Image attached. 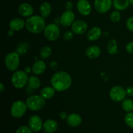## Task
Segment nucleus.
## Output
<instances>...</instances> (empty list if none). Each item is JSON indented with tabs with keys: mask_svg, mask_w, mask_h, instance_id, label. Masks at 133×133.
<instances>
[{
	"mask_svg": "<svg viewBox=\"0 0 133 133\" xmlns=\"http://www.w3.org/2000/svg\"><path fill=\"white\" fill-rule=\"evenodd\" d=\"M51 84L53 88L58 92L66 90L71 85V78L68 73L59 71L53 75L51 78Z\"/></svg>",
	"mask_w": 133,
	"mask_h": 133,
	"instance_id": "obj_1",
	"label": "nucleus"
},
{
	"mask_svg": "<svg viewBox=\"0 0 133 133\" xmlns=\"http://www.w3.org/2000/svg\"><path fill=\"white\" fill-rule=\"evenodd\" d=\"M44 18L40 16H33L29 18L25 23L27 29L31 33L37 34L41 32L45 27Z\"/></svg>",
	"mask_w": 133,
	"mask_h": 133,
	"instance_id": "obj_2",
	"label": "nucleus"
},
{
	"mask_svg": "<svg viewBox=\"0 0 133 133\" xmlns=\"http://www.w3.org/2000/svg\"><path fill=\"white\" fill-rule=\"evenodd\" d=\"M27 108L32 111H37L42 109L45 105V99L40 96H32L26 100Z\"/></svg>",
	"mask_w": 133,
	"mask_h": 133,
	"instance_id": "obj_3",
	"label": "nucleus"
},
{
	"mask_svg": "<svg viewBox=\"0 0 133 133\" xmlns=\"http://www.w3.org/2000/svg\"><path fill=\"white\" fill-rule=\"evenodd\" d=\"M28 77L27 73L25 71H17L12 74L11 81L12 85L16 88L20 89L25 86L28 82Z\"/></svg>",
	"mask_w": 133,
	"mask_h": 133,
	"instance_id": "obj_4",
	"label": "nucleus"
},
{
	"mask_svg": "<svg viewBox=\"0 0 133 133\" xmlns=\"http://www.w3.org/2000/svg\"><path fill=\"white\" fill-rule=\"evenodd\" d=\"M5 64L6 67L10 71H15L19 65V57L16 52L9 53L5 58Z\"/></svg>",
	"mask_w": 133,
	"mask_h": 133,
	"instance_id": "obj_5",
	"label": "nucleus"
},
{
	"mask_svg": "<svg viewBox=\"0 0 133 133\" xmlns=\"http://www.w3.org/2000/svg\"><path fill=\"white\" fill-rule=\"evenodd\" d=\"M44 31L45 38L50 41H55L59 37V27L55 23H50L48 25Z\"/></svg>",
	"mask_w": 133,
	"mask_h": 133,
	"instance_id": "obj_6",
	"label": "nucleus"
},
{
	"mask_svg": "<svg viewBox=\"0 0 133 133\" xmlns=\"http://www.w3.org/2000/svg\"><path fill=\"white\" fill-rule=\"evenodd\" d=\"M27 104L22 101H15L12 105L10 113L12 116L15 118H21L24 115L27 110Z\"/></svg>",
	"mask_w": 133,
	"mask_h": 133,
	"instance_id": "obj_7",
	"label": "nucleus"
},
{
	"mask_svg": "<svg viewBox=\"0 0 133 133\" xmlns=\"http://www.w3.org/2000/svg\"><path fill=\"white\" fill-rule=\"evenodd\" d=\"M126 96L125 90L119 86H115L110 90V97L113 101L119 102L123 101Z\"/></svg>",
	"mask_w": 133,
	"mask_h": 133,
	"instance_id": "obj_8",
	"label": "nucleus"
},
{
	"mask_svg": "<svg viewBox=\"0 0 133 133\" xmlns=\"http://www.w3.org/2000/svg\"><path fill=\"white\" fill-rule=\"evenodd\" d=\"M112 5V0H95V9L98 12L105 13Z\"/></svg>",
	"mask_w": 133,
	"mask_h": 133,
	"instance_id": "obj_9",
	"label": "nucleus"
},
{
	"mask_svg": "<svg viewBox=\"0 0 133 133\" xmlns=\"http://www.w3.org/2000/svg\"><path fill=\"white\" fill-rule=\"evenodd\" d=\"M71 29L76 35H83L88 30V25L84 20L79 19L73 23Z\"/></svg>",
	"mask_w": 133,
	"mask_h": 133,
	"instance_id": "obj_10",
	"label": "nucleus"
},
{
	"mask_svg": "<svg viewBox=\"0 0 133 133\" xmlns=\"http://www.w3.org/2000/svg\"><path fill=\"white\" fill-rule=\"evenodd\" d=\"M29 128L34 132H38L43 127L42 120L38 116H32L29 119Z\"/></svg>",
	"mask_w": 133,
	"mask_h": 133,
	"instance_id": "obj_11",
	"label": "nucleus"
},
{
	"mask_svg": "<svg viewBox=\"0 0 133 133\" xmlns=\"http://www.w3.org/2000/svg\"><path fill=\"white\" fill-rule=\"evenodd\" d=\"M78 11L83 16H88L90 14L92 6L87 0H79L77 3Z\"/></svg>",
	"mask_w": 133,
	"mask_h": 133,
	"instance_id": "obj_12",
	"label": "nucleus"
},
{
	"mask_svg": "<svg viewBox=\"0 0 133 133\" xmlns=\"http://www.w3.org/2000/svg\"><path fill=\"white\" fill-rule=\"evenodd\" d=\"M61 23L64 27H68L71 25L75 19V14L71 10H66L61 17Z\"/></svg>",
	"mask_w": 133,
	"mask_h": 133,
	"instance_id": "obj_13",
	"label": "nucleus"
},
{
	"mask_svg": "<svg viewBox=\"0 0 133 133\" xmlns=\"http://www.w3.org/2000/svg\"><path fill=\"white\" fill-rule=\"evenodd\" d=\"M18 12H19V14L22 15L23 17H29L31 16L32 14H33V8L31 6L30 4L24 3L21 4L18 8Z\"/></svg>",
	"mask_w": 133,
	"mask_h": 133,
	"instance_id": "obj_14",
	"label": "nucleus"
},
{
	"mask_svg": "<svg viewBox=\"0 0 133 133\" xmlns=\"http://www.w3.org/2000/svg\"><path fill=\"white\" fill-rule=\"evenodd\" d=\"M58 124L53 119H48L43 124V129L46 133H53L57 131Z\"/></svg>",
	"mask_w": 133,
	"mask_h": 133,
	"instance_id": "obj_15",
	"label": "nucleus"
},
{
	"mask_svg": "<svg viewBox=\"0 0 133 133\" xmlns=\"http://www.w3.org/2000/svg\"><path fill=\"white\" fill-rule=\"evenodd\" d=\"M82 122V118L77 114H71L67 117V123L72 127L80 125Z\"/></svg>",
	"mask_w": 133,
	"mask_h": 133,
	"instance_id": "obj_16",
	"label": "nucleus"
},
{
	"mask_svg": "<svg viewBox=\"0 0 133 133\" xmlns=\"http://www.w3.org/2000/svg\"><path fill=\"white\" fill-rule=\"evenodd\" d=\"M46 68L45 63L42 61H38L35 62L32 67V71L35 75H40L43 74Z\"/></svg>",
	"mask_w": 133,
	"mask_h": 133,
	"instance_id": "obj_17",
	"label": "nucleus"
},
{
	"mask_svg": "<svg viewBox=\"0 0 133 133\" xmlns=\"http://www.w3.org/2000/svg\"><path fill=\"white\" fill-rule=\"evenodd\" d=\"M25 25V23L23 19H20V18H15L10 21V23H9V27H10V29L18 31L22 29L24 27Z\"/></svg>",
	"mask_w": 133,
	"mask_h": 133,
	"instance_id": "obj_18",
	"label": "nucleus"
},
{
	"mask_svg": "<svg viewBox=\"0 0 133 133\" xmlns=\"http://www.w3.org/2000/svg\"><path fill=\"white\" fill-rule=\"evenodd\" d=\"M100 53H101V50L96 45H92L89 47L86 51L87 56L90 58H97L99 56Z\"/></svg>",
	"mask_w": 133,
	"mask_h": 133,
	"instance_id": "obj_19",
	"label": "nucleus"
},
{
	"mask_svg": "<svg viewBox=\"0 0 133 133\" xmlns=\"http://www.w3.org/2000/svg\"><path fill=\"white\" fill-rule=\"evenodd\" d=\"M101 35V31L99 27H94L88 31L87 38L90 41H95L99 39Z\"/></svg>",
	"mask_w": 133,
	"mask_h": 133,
	"instance_id": "obj_20",
	"label": "nucleus"
},
{
	"mask_svg": "<svg viewBox=\"0 0 133 133\" xmlns=\"http://www.w3.org/2000/svg\"><path fill=\"white\" fill-rule=\"evenodd\" d=\"M129 0H114L113 5L118 10H123L127 9L129 5Z\"/></svg>",
	"mask_w": 133,
	"mask_h": 133,
	"instance_id": "obj_21",
	"label": "nucleus"
},
{
	"mask_svg": "<svg viewBox=\"0 0 133 133\" xmlns=\"http://www.w3.org/2000/svg\"><path fill=\"white\" fill-rule=\"evenodd\" d=\"M40 13L42 14V16L43 18H47L49 16L51 12V6L50 4L48 2H44L41 5L40 8Z\"/></svg>",
	"mask_w": 133,
	"mask_h": 133,
	"instance_id": "obj_22",
	"label": "nucleus"
},
{
	"mask_svg": "<svg viewBox=\"0 0 133 133\" xmlns=\"http://www.w3.org/2000/svg\"><path fill=\"white\" fill-rule=\"evenodd\" d=\"M40 94L42 97H44L45 99H49L52 98L55 94V89L52 87H44L41 90Z\"/></svg>",
	"mask_w": 133,
	"mask_h": 133,
	"instance_id": "obj_23",
	"label": "nucleus"
},
{
	"mask_svg": "<svg viewBox=\"0 0 133 133\" xmlns=\"http://www.w3.org/2000/svg\"><path fill=\"white\" fill-rule=\"evenodd\" d=\"M28 84L32 89H38L40 87V80L36 76H31L28 79Z\"/></svg>",
	"mask_w": 133,
	"mask_h": 133,
	"instance_id": "obj_24",
	"label": "nucleus"
},
{
	"mask_svg": "<svg viewBox=\"0 0 133 133\" xmlns=\"http://www.w3.org/2000/svg\"><path fill=\"white\" fill-rule=\"evenodd\" d=\"M107 51L110 54L114 55L118 52V46H117V42L116 40H110L109 42L107 45Z\"/></svg>",
	"mask_w": 133,
	"mask_h": 133,
	"instance_id": "obj_25",
	"label": "nucleus"
},
{
	"mask_svg": "<svg viewBox=\"0 0 133 133\" xmlns=\"http://www.w3.org/2000/svg\"><path fill=\"white\" fill-rule=\"evenodd\" d=\"M122 108L125 111L127 112H130L133 110V101L130 99H125L123 100V103H122Z\"/></svg>",
	"mask_w": 133,
	"mask_h": 133,
	"instance_id": "obj_26",
	"label": "nucleus"
},
{
	"mask_svg": "<svg viewBox=\"0 0 133 133\" xmlns=\"http://www.w3.org/2000/svg\"><path fill=\"white\" fill-rule=\"evenodd\" d=\"M52 53V50L49 47L45 46L43 48H42V49L40 50V57H41L42 59H45V58H48L51 56Z\"/></svg>",
	"mask_w": 133,
	"mask_h": 133,
	"instance_id": "obj_27",
	"label": "nucleus"
},
{
	"mask_svg": "<svg viewBox=\"0 0 133 133\" xmlns=\"http://www.w3.org/2000/svg\"><path fill=\"white\" fill-rule=\"evenodd\" d=\"M125 121L126 124L131 128H133V112L127 113L125 116Z\"/></svg>",
	"mask_w": 133,
	"mask_h": 133,
	"instance_id": "obj_28",
	"label": "nucleus"
},
{
	"mask_svg": "<svg viewBox=\"0 0 133 133\" xmlns=\"http://www.w3.org/2000/svg\"><path fill=\"white\" fill-rule=\"evenodd\" d=\"M120 13L117 11V10H116V11L112 12L111 15H110V19L113 22H118L120 19Z\"/></svg>",
	"mask_w": 133,
	"mask_h": 133,
	"instance_id": "obj_29",
	"label": "nucleus"
},
{
	"mask_svg": "<svg viewBox=\"0 0 133 133\" xmlns=\"http://www.w3.org/2000/svg\"><path fill=\"white\" fill-rule=\"evenodd\" d=\"M32 130L26 126H22L17 129L16 133H32Z\"/></svg>",
	"mask_w": 133,
	"mask_h": 133,
	"instance_id": "obj_30",
	"label": "nucleus"
},
{
	"mask_svg": "<svg viewBox=\"0 0 133 133\" xmlns=\"http://www.w3.org/2000/svg\"><path fill=\"white\" fill-rule=\"evenodd\" d=\"M126 25H127V29L129 31H133V17H131L127 19Z\"/></svg>",
	"mask_w": 133,
	"mask_h": 133,
	"instance_id": "obj_31",
	"label": "nucleus"
},
{
	"mask_svg": "<svg viewBox=\"0 0 133 133\" xmlns=\"http://www.w3.org/2000/svg\"><path fill=\"white\" fill-rule=\"evenodd\" d=\"M74 38V35L71 31H67L64 35V39L66 41H70Z\"/></svg>",
	"mask_w": 133,
	"mask_h": 133,
	"instance_id": "obj_32",
	"label": "nucleus"
},
{
	"mask_svg": "<svg viewBox=\"0 0 133 133\" xmlns=\"http://www.w3.org/2000/svg\"><path fill=\"white\" fill-rule=\"evenodd\" d=\"M126 50L128 53H133V42H130L126 45Z\"/></svg>",
	"mask_w": 133,
	"mask_h": 133,
	"instance_id": "obj_33",
	"label": "nucleus"
},
{
	"mask_svg": "<svg viewBox=\"0 0 133 133\" xmlns=\"http://www.w3.org/2000/svg\"><path fill=\"white\" fill-rule=\"evenodd\" d=\"M126 95L129 96H133V87H127L125 90Z\"/></svg>",
	"mask_w": 133,
	"mask_h": 133,
	"instance_id": "obj_34",
	"label": "nucleus"
},
{
	"mask_svg": "<svg viewBox=\"0 0 133 133\" xmlns=\"http://www.w3.org/2000/svg\"><path fill=\"white\" fill-rule=\"evenodd\" d=\"M65 7L67 9V10H71L73 8V3L71 2V1H68L66 3V5H65Z\"/></svg>",
	"mask_w": 133,
	"mask_h": 133,
	"instance_id": "obj_35",
	"label": "nucleus"
},
{
	"mask_svg": "<svg viewBox=\"0 0 133 133\" xmlns=\"http://www.w3.org/2000/svg\"><path fill=\"white\" fill-rule=\"evenodd\" d=\"M59 116L61 119H65V118H67L68 116H67V114H66L65 112H61L59 114Z\"/></svg>",
	"mask_w": 133,
	"mask_h": 133,
	"instance_id": "obj_36",
	"label": "nucleus"
},
{
	"mask_svg": "<svg viewBox=\"0 0 133 133\" xmlns=\"http://www.w3.org/2000/svg\"><path fill=\"white\" fill-rule=\"evenodd\" d=\"M4 90H5V87H4V85L3 84V83H0V92L2 93L4 91Z\"/></svg>",
	"mask_w": 133,
	"mask_h": 133,
	"instance_id": "obj_37",
	"label": "nucleus"
},
{
	"mask_svg": "<svg viewBox=\"0 0 133 133\" xmlns=\"http://www.w3.org/2000/svg\"><path fill=\"white\" fill-rule=\"evenodd\" d=\"M30 71H31V68H30L29 67H27L25 68V71L26 73L30 72Z\"/></svg>",
	"mask_w": 133,
	"mask_h": 133,
	"instance_id": "obj_38",
	"label": "nucleus"
},
{
	"mask_svg": "<svg viewBox=\"0 0 133 133\" xmlns=\"http://www.w3.org/2000/svg\"><path fill=\"white\" fill-rule=\"evenodd\" d=\"M13 30H10V31H9V32H8V33H9V36H12V35H13V34H14V32H13Z\"/></svg>",
	"mask_w": 133,
	"mask_h": 133,
	"instance_id": "obj_39",
	"label": "nucleus"
},
{
	"mask_svg": "<svg viewBox=\"0 0 133 133\" xmlns=\"http://www.w3.org/2000/svg\"><path fill=\"white\" fill-rule=\"evenodd\" d=\"M129 3L131 4V5H133V0H129Z\"/></svg>",
	"mask_w": 133,
	"mask_h": 133,
	"instance_id": "obj_40",
	"label": "nucleus"
}]
</instances>
